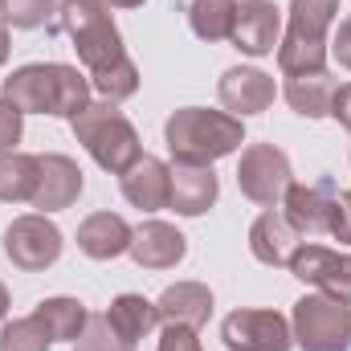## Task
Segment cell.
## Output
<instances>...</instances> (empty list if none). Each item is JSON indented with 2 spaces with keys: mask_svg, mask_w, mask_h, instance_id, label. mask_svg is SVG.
Listing matches in <instances>:
<instances>
[{
  "mask_svg": "<svg viewBox=\"0 0 351 351\" xmlns=\"http://www.w3.org/2000/svg\"><path fill=\"white\" fill-rule=\"evenodd\" d=\"M66 37L78 49V62L86 66L90 86L106 102H123L139 90V70L123 49V33L110 16L106 0H62L58 8Z\"/></svg>",
  "mask_w": 351,
  "mask_h": 351,
  "instance_id": "6da1fadb",
  "label": "cell"
},
{
  "mask_svg": "<svg viewBox=\"0 0 351 351\" xmlns=\"http://www.w3.org/2000/svg\"><path fill=\"white\" fill-rule=\"evenodd\" d=\"M90 78L66 62H33L4 78L0 98L12 102L21 114H53V119H78L90 106Z\"/></svg>",
  "mask_w": 351,
  "mask_h": 351,
  "instance_id": "7a4b0ae2",
  "label": "cell"
},
{
  "mask_svg": "<svg viewBox=\"0 0 351 351\" xmlns=\"http://www.w3.org/2000/svg\"><path fill=\"white\" fill-rule=\"evenodd\" d=\"M164 139L172 152V164H200L213 168L217 160L233 156L245 143V127L229 110H204V106H184L164 123Z\"/></svg>",
  "mask_w": 351,
  "mask_h": 351,
  "instance_id": "3957f363",
  "label": "cell"
},
{
  "mask_svg": "<svg viewBox=\"0 0 351 351\" xmlns=\"http://www.w3.org/2000/svg\"><path fill=\"white\" fill-rule=\"evenodd\" d=\"M70 131H74V139L90 152V160L110 176H123L143 156L139 131L119 110V102H106V98L102 102H90L78 119H70Z\"/></svg>",
  "mask_w": 351,
  "mask_h": 351,
  "instance_id": "277c9868",
  "label": "cell"
},
{
  "mask_svg": "<svg viewBox=\"0 0 351 351\" xmlns=\"http://www.w3.org/2000/svg\"><path fill=\"white\" fill-rule=\"evenodd\" d=\"M290 331L302 351H351V302L306 294L294 302Z\"/></svg>",
  "mask_w": 351,
  "mask_h": 351,
  "instance_id": "5b68a950",
  "label": "cell"
},
{
  "mask_svg": "<svg viewBox=\"0 0 351 351\" xmlns=\"http://www.w3.org/2000/svg\"><path fill=\"white\" fill-rule=\"evenodd\" d=\"M62 250H66V237L45 213H25L4 229V258L25 274H41L58 265Z\"/></svg>",
  "mask_w": 351,
  "mask_h": 351,
  "instance_id": "8992f818",
  "label": "cell"
},
{
  "mask_svg": "<svg viewBox=\"0 0 351 351\" xmlns=\"http://www.w3.org/2000/svg\"><path fill=\"white\" fill-rule=\"evenodd\" d=\"M294 184V172H290V160L282 147L274 143H250L241 152V164H237V188L245 200L262 204V208H274L282 204L286 188Z\"/></svg>",
  "mask_w": 351,
  "mask_h": 351,
  "instance_id": "52a82bcc",
  "label": "cell"
},
{
  "mask_svg": "<svg viewBox=\"0 0 351 351\" xmlns=\"http://www.w3.org/2000/svg\"><path fill=\"white\" fill-rule=\"evenodd\" d=\"M221 343L229 351H290L294 331L278 311H233L221 323Z\"/></svg>",
  "mask_w": 351,
  "mask_h": 351,
  "instance_id": "ba28073f",
  "label": "cell"
},
{
  "mask_svg": "<svg viewBox=\"0 0 351 351\" xmlns=\"http://www.w3.org/2000/svg\"><path fill=\"white\" fill-rule=\"evenodd\" d=\"M298 282L315 286L327 298L351 302V254H335L327 245H298L294 258L286 265Z\"/></svg>",
  "mask_w": 351,
  "mask_h": 351,
  "instance_id": "9c48e42d",
  "label": "cell"
},
{
  "mask_svg": "<svg viewBox=\"0 0 351 351\" xmlns=\"http://www.w3.org/2000/svg\"><path fill=\"white\" fill-rule=\"evenodd\" d=\"M335 180L331 176H323V180H315V184H290L286 188V196H282V204H286V221L294 225V233L298 237H319V233H327L331 229V204H335Z\"/></svg>",
  "mask_w": 351,
  "mask_h": 351,
  "instance_id": "30bf717a",
  "label": "cell"
},
{
  "mask_svg": "<svg viewBox=\"0 0 351 351\" xmlns=\"http://www.w3.org/2000/svg\"><path fill=\"white\" fill-rule=\"evenodd\" d=\"M37 192H33V208L37 213H62V208H70L78 196H82V168L70 160V156H62V152H49V156H37Z\"/></svg>",
  "mask_w": 351,
  "mask_h": 351,
  "instance_id": "8fae6325",
  "label": "cell"
},
{
  "mask_svg": "<svg viewBox=\"0 0 351 351\" xmlns=\"http://www.w3.org/2000/svg\"><path fill=\"white\" fill-rule=\"evenodd\" d=\"M274 94H278V90H274V78H269L265 70H258V66H233V70H225L221 82H217L221 106H225L229 114H237V119L269 110Z\"/></svg>",
  "mask_w": 351,
  "mask_h": 351,
  "instance_id": "7c38bea8",
  "label": "cell"
},
{
  "mask_svg": "<svg viewBox=\"0 0 351 351\" xmlns=\"http://www.w3.org/2000/svg\"><path fill=\"white\" fill-rule=\"evenodd\" d=\"M245 58H265L282 41V12L269 0H241L237 4V25L229 37Z\"/></svg>",
  "mask_w": 351,
  "mask_h": 351,
  "instance_id": "4fadbf2b",
  "label": "cell"
},
{
  "mask_svg": "<svg viewBox=\"0 0 351 351\" xmlns=\"http://www.w3.org/2000/svg\"><path fill=\"white\" fill-rule=\"evenodd\" d=\"M131 262L139 269H176L188 254V237L168 221H147L131 233Z\"/></svg>",
  "mask_w": 351,
  "mask_h": 351,
  "instance_id": "5bb4252c",
  "label": "cell"
},
{
  "mask_svg": "<svg viewBox=\"0 0 351 351\" xmlns=\"http://www.w3.org/2000/svg\"><path fill=\"white\" fill-rule=\"evenodd\" d=\"M119 184H123L127 204H135L143 213H160V208H168V196H172V168L156 156H139L119 176Z\"/></svg>",
  "mask_w": 351,
  "mask_h": 351,
  "instance_id": "9a60e30c",
  "label": "cell"
},
{
  "mask_svg": "<svg viewBox=\"0 0 351 351\" xmlns=\"http://www.w3.org/2000/svg\"><path fill=\"white\" fill-rule=\"evenodd\" d=\"M221 196V184L213 168H200V164H172V196H168V208L176 217H204Z\"/></svg>",
  "mask_w": 351,
  "mask_h": 351,
  "instance_id": "2e32d148",
  "label": "cell"
},
{
  "mask_svg": "<svg viewBox=\"0 0 351 351\" xmlns=\"http://www.w3.org/2000/svg\"><path fill=\"white\" fill-rule=\"evenodd\" d=\"M156 311H160L164 327H192V331H200L208 323V315H213V290L204 282H176V286H168L156 298Z\"/></svg>",
  "mask_w": 351,
  "mask_h": 351,
  "instance_id": "e0dca14e",
  "label": "cell"
},
{
  "mask_svg": "<svg viewBox=\"0 0 351 351\" xmlns=\"http://www.w3.org/2000/svg\"><path fill=\"white\" fill-rule=\"evenodd\" d=\"M131 225L119 213H90L78 225V250L94 262H114L131 250Z\"/></svg>",
  "mask_w": 351,
  "mask_h": 351,
  "instance_id": "ac0fdd59",
  "label": "cell"
},
{
  "mask_svg": "<svg viewBox=\"0 0 351 351\" xmlns=\"http://www.w3.org/2000/svg\"><path fill=\"white\" fill-rule=\"evenodd\" d=\"M298 245H302V241H298L294 225H290L282 213H274V208H265L262 217L250 225V254L262 265H274V269L290 265V258H294Z\"/></svg>",
  "mask_w": 351,
  "mask_h": 351,
  "instance_id": "d6986e66",
  "label": "cell"
},
{
  "mask_svg": "<svg viewBox=\"0 0 351 351\" xmlns=\"http://www.w3.org/2000/svg\"><path fill=\"white\" fill-rule=\"evenodd\" d=\"M33 319L49 335V343H78V335L86 331L90 311L78 298H45L33 306Z\"/></svg>",
  "mask_w": 351,
  "mask_h": 351,
  "instance_id": "ffe728a7",
  "label": "cell"
},
{
  "mask_svg": "<svg viewBox=\"0 0 351 351\" xmlns=\"http://www.w3.org/2000/svg\"><path fill=\"white\" fill-rule=\"evenodd\" d=\"M106 323H110L127 343H139V339H147V335L160 327V311H156V302L143 298V294H119V298L106 306Z\"/></svg>",
  "mask_w": 351,
  "mask_h": 351,
  "instance_id": "44dd1931",
  "label": "cell"
},
{
  "mask_svg": "<svg viewBox=\"0 0 351 351\" xmlns=\"http://www.w3.org/2000/svg\"><path fill=\"white\" fill-rule=\"evenodd\" d=\"M290 25H286V37L294 41H311V45H331L327 33L335 25V12H339V0H290Z\"/></svg>",
  "mask_w": 351,
  "mask_h": 351,
  "instance_id": "7402d4cb",
  "label": "cell"
},
{
  "mask_svg": "<svg viewBox=\"0 0 351 351\" xmlns=\"http://www.w3.org/2000/svg\"><path fill=\"white\" fill-rule=\"evenodd\" d=\"M335 78L323 70V74H298V78H286V102L294 114L302 119H327L331 114V98H335Z\"/></svg>",
  "mask_w": 351,
  "mask_h": 351,
  "instance_id": "603a6c76",
  "label": "cell"
},
{
  "mask_svg": "<svg viewBox=\"0 0 351 351\" xmlns=\"http://www.w3.org/2000/svg\"><path fill=\"white\" fill-rule=\"evenodd\" d=\"M188 25L208 45L229 41L233 25H237V0H192L188 4Z\"/></svg>",
  "mask_w": 351,
  "mask_h": 351,
  "instance_id": "cb8c5ba5",
  "label": "cell"
},
{
  "mask_svg": "<svg viewBox=\"0 0 351 351\" xmlns=\"http://www.w3.org/2000/svg\"><path fill=\"white\" fill-rule=\"evenodd\" d=\"M37 156L25 152H4L0 156V200L4 204H29L37 192Z\"/></svg>",
  "mask_w": 351,
  "mask_h": 351,
  "instance_id": "d4e9b609",
  "label": "cell"
},
{
  "mask_svg": "<svg viewBox=\"0 0 351 351\" xmlns=\"http://www.w3.org/2000/svg\"><path fill=\"white\" fill-rule=\"evenodd\" d=\"M58 12V0H0V21L8 29H41Z\"/></svg>",
  "mask_w": 351,
  "mask_h": 351,
  "instance_id": "484cf974",
  "label": "cell"
},
{
  "mask_svg": "<svg viewBox=\"0 0 351 351\" xmlns=\"http://www.w3.org/2000/svg\"><path fill=\"white\" fill-rule=\"evenodd\" d=\"M0 351H49V335L37 327V319H12L0 331Z\"/></svg>",
  "mask_w": 351,
  "mask_h": 351,
  "instance_id": "4316f807",
  "label": "cell"
},
{
  "mask_svg": "<svg viewBox=\"0 0 351 351\" xmlns=\"http://www.w3.org/2000/svg\"><path fill=\"white\" fill-rule=\"evenodd\" d=\"M74 351H135V343H127V339L106 323V315H90L86 331L78 335Z\"/></svg>",
  "mask_w": 351,
  "mask_h": 351,
  "instance_id": "83f0119b",
  "label": "cell"
},
{
  "mask_svg": "<svg viewBox=\"0 0 351 351\" xmlns=\"http://www.w3.org/2000/svg\"><path fill=\"white\" fill-rule=\"evenodd\" d=\"M21 135H25V114H21L12 102L0 98V156H4V152H16Z\"/></svg>",
  "mask_w": 351,
  "mask_h": 351,
  "instance_id": "f1b7e54d",
  "label": "cell"
},
{
  "mask_svg": "<svg viewBox=\"0 0 351 351\" xmlns=\"http://www.w3.org/2000/svg\"><path fill=\"white\" fill-rule=\"evenodd\" d=\"M335 241L351 245V192H335V204H331V229H327Z\"/></svg>",
  "mask_w": 351,
  "mask_h": 351,
  "instance_id": "f546056e",
  "label": "cell"
},
{
  "mask_svg": "<svg viewBox=\"0 0 351 351\" xmlns=\"http://www.w3.org/2000/svg\"><path fill=\"white\" fill-rule=\"evenodd\" d=\"M156 351H200V339H196L192 327H164Z\"/></svg>",
  "mask_w": 351,
  "mask_h": 351,
  "instance_id": "4dcf8cb0",
  "label": "cell"
},
{
  "mask_svg": "<svg viewBox=\"0 0 351 351\" xmlns=\"http://www.w3.org/2000/svg\"><path fill=\"white\" fill-rule=\"evenodd\" d=\"M331 53H335V62H339L343 70H351V16L335 29V37H331Z\"/></svg>",
  "mask_w": 351,
  "mask_h": 351,
  "instance_id": "1f68e13d",
  "label": "cell"
},
{
  "mask_svg": "<svg viewBox=\"0 0 351 351\" xmlns=\"http://www.w3.org/2000/svg\"><path fill=\"white\" fill-rule=\"evenodd\" d=\"M331 119H335L339 127H348V131H351V82L335 90V98H331Z\"/></svg>",
  "mask_w": 351,
  "mask_h": 351,
  "instance_id": "d6a6232c",
  "label": "cell"
},
{
  "mask_svg": "<svg viewBox=\"0 0 351 351\" xmlns=\"http://www.w3.org/2000/svg\"><path fill=\"white\" fill-rule=\"evenodd\" d=\"M8 49H12V41H8V25L0 21V66L8 62Z\"/></svg>",
  "mask_w": 351,
  "mask_h": 351,
  "instance_id": "836d02e7",
  "label": "cell"
},
{
  "mask_svg": "<svg viewBox=\"0 0 351 351\" xmlns=\"http://www.w3.org/2000/svg\"><path fill=\"white\" fill-rule=\"evenodd\" d=\"M4 315H8V290H4V282H0V323H4Z\"/></svg>",
  "mask_w": 351,
  "mask_h": 351,
  "instance_id": "e575fe53",
  "label": "cell"
},
{
  "mask_svg": "<svg viewBox=\"0 0 351 351\" xmlns=\"http://www.w3.org/2000/svg\"><path fill=\"white\" fill-rule=\"evenodd\" d=\"M106 4H110V8H139L143 0H106Z\"/></svg>",
  "mask_w": 351,
  "mask_h": 351,
  "instance_id": "d590c367",
  "label": "cell"
}]
</instances>
